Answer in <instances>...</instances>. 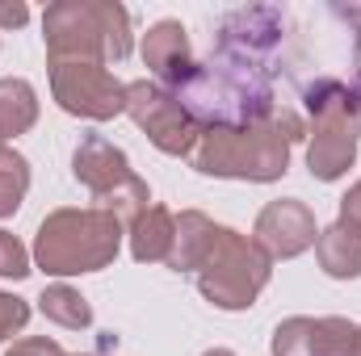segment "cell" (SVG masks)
I'll return each mask as SVG.
<instances>
[{
    "instance_id": "6da1fadb",
    "label": "cell",
    "mask_w": 361,
    "mask_h": 356,
    "mask_svg": "<svg viewBox=\"0 0 361 356\" xmlns=\"http://www.w3.org/2000/svg\"><path fill=\"white\" fill-rule=\"evenodd\" d=\"M307 139V122L281 105L273 117L252 122V126H219L202 130L189 164L202 177H223V180H252L269 184L281 180L290 168V147Z\"/></svg>"
},
{
    "instance_id": "7a4b0ae2",
    "label": "cell",
    "mask_w": 361,
    "mask_h": 356,
    "mask_svg": "<svg viewBox=\"0 0 361 356\" xmlns=\"http://www.w3.org/2000/svg\"><path fill=\"white\" fill-rule=\"evenodd\" d=\"M307 109V168L332 184L357 164L361 147V80L315 76L302 84Z\"/></svg>"
},
{
    "instance_id": "3957f363",
    "label": "cell",
    "mask_w": 361,
    "mask_h": 356,
    "mask_svg": "<svg viewBox=\"0 0 361 356\" xmlns=\"http://www.w3.org/2000/svg\"><path fill=\"white\" fill-rule=\"evenodd\" d=\"M122 218H114L101 205H63L51 210L38 222L34 239V265L47 276H80V272H101L118 260L122 248Z\"/></svg>"
},
{
    "instance_id": "277c9868",
    "label": "cell",
    "mask_w": 361,
    "mask_h": 356,
    "mask_svg": "<svg viewBox=\"0 0 361 356\" xmlns=\"http://www.w3.org/2000/svg\"><path fill=\"white\" fill-rule=\"evenodd\" d=\"M47 59L122 63L130 55V13L118 0H55L42 13Z\"/></svg>"
},
{
    "instance_id": "5b68a950",
    "label": "cell",
    "mask_w": 361,
    "mask_h": 356,
    "mask_svg": "<svg viewBox=\"0 0 361 356\" xmlns=\"http://www.w3.org/2000/svg\"><path fill=\"white\" fill-rule=\"evenodd\" d=\"M197 289L210 306L219 310H248L257 306L261 289L269 285L273 276V260L240 231L231 227H219L206 260L197 265Z\"/></svg>"
},
{
    "instance_id": "8992f818",
    "label": "cell",
    "mask_w": 361,
    "mask_h": 356,
    "mask_svg": "<svg viewBox=\"0 0 361 356\" xmlns=\"http://www.w3.org/2000/svg\"><path fill=\"white\" fill-rule=\"evenodd\" d=\"M72 177L92 193V201L101 210H109L114 218H122V227L152 205V189L126 160L122 147H114L101 134H80L76 151H72Z\"/></svg>"
},
{
    "instance_id": "52a82bcc",
    "label": "cell",
    "mask_w": 361,
    "mask_h": 356,
    "mask_svg": "<svg viewBox=\"0 0 361 356\" xmlns=\"http://www.w3.org/2000/svg\"><path fill=\"white\" fill-rule=\"evenodd\" d=\"M286 46H290V13L277 4H244L219 21L210 51H223L231 59H244L252 68H265L273 76H281Z\"/></svg>"
},
{
    "instance_id": "ba28073f",
    "label": "cell",
    "mask_w": 361,
    "mask_h": 356,
    "mask_svg": "<svg viewBox=\"0 0 361 356\" xmlns=\"http://www.w3.org/2000/svg\"><path fill=\"white\" fill-rule=\"evenodd\" d=\"M51 68V96L59 101L63 113L89 117V122H109L126 113V84L92 59H47Z\"/></svg>"
},
{
    "instance_id": "9c48e42d",
    "label": "cell",
    "mask_w": 361,
    "mask_h": 356,
    "mask_svg": "<svg viewBox=\"0 0 361 356\" xmlns=\"http://www.w3.org/2000/svg\"><path fill=\"white\" fill-rule=\"evenodd\" d=\"M126 113L152 139V147L164 151V155L189 160L193 147H197V139H202V126L189 117V109L180 105V96L160 89L156 80H130L126 84Z\"/></svg>"
},
{
    "instance_id": "30bf717a",
    "label": "cell",
    "mask_w": 361,
    "mask_h": 356,
    "mask_svg": "<svg viewBox=\"0 0 361 356\" xmlns=\"http://www.w3.org/2000/svg\"><path fill=\"white\" fill-rule=\"evenodd\" d=\"M315 239H319L315 214L298 197H277V201H269L257 214V227H252V243L269 260H294L307 248H315Z\"/></svg>"
},
{
    "instance_id": "8fae6325",
    "label": "cell",
    "mask_w": 361,
    "mask_h": 356,
    "mask_svg": "<svg viewBox=\"0 0 361 356\" xmlns=\"http://www.w3.org/2000/svg\"><path fill=\"white\" fill-rule=\"evenodd\" d=\"M143 63H147L152 80L169 92H177L180 84L193 76L197 59H193V51H189V34H185L180 21L164 17V21H156V25L143 34Z\"/></svg>"
},
{
    "instance_id": "7c38bea8",
    "label": "cell",
    "mask_w": 361,
    "mask_h": 356,
    "mask_svg": "<svg viewBox=\"0 0 361 356\" xmlns=\"http://www.w3.org/2000/svg\"><path fill=\"white\" fill-rule=\"evenodd\" d=\"M126 239L139 265H169L173 239H177V214L164 205H147L126 222Z\"/></svg>"
},
{
    "instance_id": "4fadbf2b",
    "label": "cell",
    "mask_w": 361,
    "mask_h": 356,
    "mask_svg": "<svg viewBox=\"0 0 361 356\" xmlns=\"http://www.w3.org/2000/svg\"><path fill=\"white\" fill-rule=\"evenodd\" d=\"M315 256H319V268H324L332 281H357L361 276V231L345 227V222L336 218L332 227L319 231Z\"/></svg>"
},
{
    "instance_id": "5bb4252c",
    "label": "cell",
    "mask_w": 361,
    "mask_h": 356,
    "mask_svg": "<svg viewBox=\"0 0 361 356\" xmlns=\"http://www.w3.org/2000/svg\"><path fill=\"white\" fill-rule=\"evenodd\" d=\"M214 235H219V222H214V218H206L202 210H180L169 268H177V272H197V265L206 260V252H210V243H214Z\"/></svg>"
},
{
    "instance_id": "9a60e30c",
    "label": "cell",
    "mask_w": 361,
    "mask_h": 356,
    "mask_svg": "<svg viewBox=\"0 0 361 356\" xmlns=\"http://www.w3.org/2000/svg\"><path fill=\"white\" fill-rule=\"evenodd\" d=\"M38 122V92L21 76H4L0 80V139H17L25 130H34Z\"/></svg>"
},
{
    "instance_id": "2e32d148",
    "label": "cell",
    "mask_w": 361,
    "mask_h": 356,
    "mask_svg": "<svg viewBox=\"0 0 361 356\" xmlns=\"http://www.w3.org/2000/svg\"><path fill=\"white\" fill-rule=\"evenodd\" d=\"M38 310L55 327H68V331H85L92 323V306L80 298V289H72V285H47L42 298H38Z\"/></svg>"
},
{
    "instance_id": "e0dca14e",
    "label": "cell",
    "mask_w": 361,
    "mask_h": 356,
    "mask_svg": "<svg viewBox=\"0 0 361 356\" xmlns=\"http://www.w3.org/2000/svg\"><path fill=\"white\" fill-rule=\"evenodd\" d=\"M30 193V160L17 151L0 155V218H13Z\"/></svg>"
},
{
    "instance_id": "ac0fdd59",
    "label": "cell",
    "mask_w": 361,
    "mask_h": 356,
    "mask_svg": "<svg viewBox=\"0 0 361 356\" xmlns=\"http://www.w3.org/2000/svg\"><path fill=\"white\" fill-rule=\"evenodd\" d=\"M269 348L273 356H315V319H307V314L281 319L273 327Z\"/></svg>"
},
{
    "instance_id": "d6986e66",
    "label": "cell",
    "mask_w": 361,
    "mask_h": 356,
    "mask_svg": "<svg viewBox=\"0 0 361 356\" xmlns=\"http://www.w3.org/2000/svg\"><path fill=\"white\" fill-rule=\"evenodd\" d=\"M353 344H357V323L341 314L315 319V356H353Z\"/></svg>"
},
{
    "instance_id": "ffe728a7",
    "label": "cell",
    "mask_w": 361,
    "mask_h": 356,
    "mask_svg": "<svg viewBox=\"0 0 361 356\" xmlns=\"http://www.w3.org/2000/svg\"><path fill=\"white\" fill-rule=\"evenodd\" d=\"M0 276L4 281H25L30 276V252L13 231H0Z\"/></svg>"
},
{
    "instance_id": "44dd1931",
    "label": "cell",
    "mask_w": 361,
    "mask_h": 356,
    "mask_svg": "<svg viewBox=\"0 0 361 356\" xmlns=\"http://www.w3.org/2000/svg\"><path fill=\"white\" fill-rule=\"evenodd\" d=\"M25 323H30V306H25V298H17V293H4V289H0V344H4V340H13Z\"/></svg>"
},
{
    "instance_id": "7402d4cb",
    "label": "cell",
    "mask_w": 361,
    "mask_h": 356,
    "mask_svg": "<svg viewBox=\"0 0 361 356\" xmlns=\"http://www.w3.org/2000/svg\"><path fill=\"white\" fill-rule=\"evenodd\" d=\"M4 356H68V352L47 336H25V340H13V348Z\"/></svg>"
},
{
    "instance_id": "603a6c76",
    "label": "cell",
    "mask_w": 361,
    "mask_h": 356,
    "mask_svg": "<svg viewBox=\"0 0 361 356\" xmlns=\"http://www.w3.org/2000/svg\"><path fill=\"white\" fill-rule=\"evenodd\" d=\"M341 222L353 227V231H361V180L349 184V193L341 197Z\"/></svg>"
},
{
    "instance_id": "cb8c5ba5",
    "label": "cell",
    "mask_w": 361,
    "mask_h": 356,
    "mask_svg": "<svg viewBox=\"0 0 361 356\" xmlns=\"http://www.w3.org/2000/svg\"><path fill=\"white\" fill-rule=\"evenodd\" d=\"M30 21V8L21 0H0V30H21Z\"/></svg>"
},
{
    "instance_id": "d4e9b609",
    "label": "cell",
    "mask_w": 361,
    "mask_h": 356,
    "mask_svg": "<svg viewBox=\"0 0 361 356\" xmlns=\"http://www.w3.org/2000/svg\"><path fill=\"white\" fill-rule=\"evenodd\" d=\"M202 356H235L231 348H210V352H202Z\"/></svg>"
},
{
    "instance_id": "484cf974",
    "label": "cell",
    "mask_w": 361,
    "mask_h": 356,
    "mask_svg": "<svg viewBox=\"0 0 361 356\" xmlns=\"http://www.w3.org/2000/svg\"><path fill=\"white\" fill-rule=\"evenodd\" d=\"M353 80H361V34H357V76Z\"/></svg>"
},
{
    "instance_id": "4316f807",
    "label": "cell",
    "mask_w": 361,
    "mask_h": 356,
    "mask_svg": "<svg viewBox=\"0 0 361 356\" xmlns=\"http://www.w3.org/2000/svg\"><path fill=\"white\" fill-rule=\"evenodd\" d=\"M353 356H361V327H357V344H353Z\"/></svg>"
},
{
    "instance_id": "83f0119b",
    "label": "cell",
    "mask_w": 361,
    "mask_h": 356,
    "mask_svg": "<svg viewBox=\"0 0 361 356\" xmlns=\"http://www.w3.org/2000/svg\"><path fill=\"white\" fill-rule=\"evenodd\" d=\"M4 151H8V147H4V139H0V155H4Z\"/></svg>"
},
{
    "instance_id": "f1b7e54d",
    "label": "cell",
    "mask_w": 361,
    "mask_h": 356,
    "mask_svg": "<svg viewBox=\"0 0 361 356\" xmlns=\"http://www.w3.org/2000/svg\"><path fill=\"white\" fill-rule=\"evenodd\" d=\"M89 356H101V352H89Z\"/></svg>"
}]
</instances>
